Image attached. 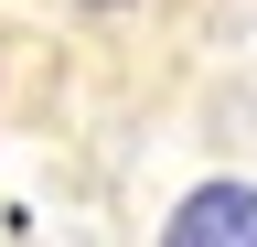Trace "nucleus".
<instances>
[{"mask_svg": "<svg viewBox=\"0 0 257 247\" xmlns=\"http://www.w3.org/2000/svg\"><path fill=\"white\" fill-rule=\"evenodd\" d=\"M161 247H257V183H204L172 204Z\"/></svg>", "mask_w": 257, "mask_h": 247, "instance_id": "1", "label": "nucleus"}]
</instances>
